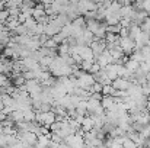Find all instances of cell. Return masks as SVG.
<instances>
[{
	"label": "cell",
	"mask_w": 150,
	"mask_h": 148,
	"mask_svg": "<svg viewBox=\"0 0 150 148\" xmlns=\"http://www.w3.org/2000/svg\"><path fill=\"white\" fill-rule=\"evenodd\" d=\"M76 80H77V87H80V89H83V90H89L91 86L95 83V79H93V76H92L91 73H83V74L79 76Z\"/></svg>",
	"instance_id": "obj_1"
},
{
	"label": "cell",
	"mask_w": 150,
	"mask_h": 148,
	"mask_svg": "<svg viewBox=\"0 0 150 148\" xmlns=\"http://www.w3.org/2000/svg\"><path fill=\"white\" fill-rule=\"evenodd\" d=\"M64 142L70 148H85V138H83V135H79V134L69 135L64 140Z\"/></svg>",
	"instance_id": "obj_2"
},
{
	"label": "cell",
	"mask_w": 150,
	"mask_h": 148,
	"mask_svg": "<svg viewBox=\"0 0 150 148\" xmlns=\"http://www.w3.org/2000/svg\"><path fill=\"white\" fill-rule=\"evenodd\" d=\"M118 45L121 47L122 52L125 55H130L134 49H136V42L133 39H130L128 36H124V38H118Z\"/></svg>",
	"instance_id": "obj_3"
},
{
	"label": "cell",
	"mask_w": 150,
	"mask_h": 148,
	"mask_svg": "<svg viewBox=\"0 0 150 148\" xmlns=\"http://www.w3.org/2000/svg\"><path fill=\"white\" fill-rule=\"evenodd\" d=\"M91 49H92V52H93V57L96 58V57H99L100 54L106 49V42H105V39H96V38H93V41L91 42Z\"/></svg>",
	"instance_id": "obj_4"
},
{
	"label": "cell",
	"mask_w": 150,
	"mask_h": 148,
	"mask_svg": "<svg viewBox=\"0 0 150 148\" xmlns=\"http://www.w3.org/2000/svg\"><path fill=\"white\" fill-rule=\"evenodd\" d=\"M95 62H98V64H99L100 68H105L108 64H112V55L109 54V51H108V49H105L99 57H96V58H95Z\"/></svg>",
	"instance_id": "obj_5"
},
{
	"label": "cell",
	"mask_w": 150,
	"mask_h": 148,
	"mask_svg": "<svg viewBox=\"0 0 150 148\" xmlns=\"http://www.w3.org/2000/svg\"><path fill=\"white\" fill-rule=\"evenodd\" d=\"M18 138H19L23 144H26V145H35V144H37V140H38V137H37L34 132H22V134H18Z\"/></svg>",
	"instance_id": "obj_6"
},
{
	"label": "cell",
	"mask_w": 150,
	"mask_h": 148,
	"mask_svg": "<svg viewBox=\"0 0 150 148\" xmlns=\"http://www.w3.org/2000/svg\"><path fill=\"white\" fill-rule=\"evenodd\" d=\"M130 84H131V81L127 80V79H122V77H117V79L112 80V83H111V86H112L115 90H122V92H125Z\"/></svg>",
	"instance_id": "obj_7"
},
{
	"label": "cell",
	"mask_w": 150,
	"mask_h": 148,
	"mask_svg": "<svg viewBox=\"0 0 150 148\" xmlns=\"http://www.w3.org/2000/svg\"><path fill=\"white\" fill-rule=\"evenodd\" d=\"M117 68H118V64H108L105 68H102L103 71H105V74L108 76V79L112 81V80H115L117 77H118V74H117Z\"/></svg>",
	"instance_id": "obj_8"
},
{
	"label": "cell",
	"mask_w": 150,
	"mask_h": 148,
	"mask_svg": "<svg viewBox=\"0 0 150 148\" xmlns=\"http://www.w3.org/2000/svg\"><path fill=\"white\" fill-rule=\"evenodd\" d=\"M127 29H128V35H127V36H128L130 39H133V41H136V39H137V36L142 34L140 26H139V25H136V23H133V22H131V25H130Z\"/></svg>",
	"instance_id": "obj_9"
},
{
	"label": "cell",
	"mask_w": 150,
	"mask_h": 148,
	"mask_svg": "<svg viewBox=\"0 0 150 148\" xmlns=\"http://www.w3.org/2000/svg\"><path fill=\"white\" fill-rule=\"evenodd\" d=\"M80 128H82L85 132L93 129V119H92L91 115H86V116L83 118V121H82V123H80Z\"/></svg>",
	"instance_id": "obj_10"
},
{
	"label": "cell",
	"mask_w": 150,
	"mask_h": 148,
	"mask_svg": "<svg viewBox=\"0 0 150 148\" xmlns=\"http://www.w3.org/2000/svg\"><path fill=\"white\" fill-rule=\"evenodd\" d=\"M13 123H19V122H23V112L21 110V109H16V110H13L9 116H7Z\"/></svg>",
	"instance_id": "obj_11"
},
{
	"label": "cell",
	"mask_w": 150,
	"mask_h": 148,
	"mask_svg": "<svg viewBox=\"0 0 150 148\" xmlns=\"http://www.w3.org/2000/svg\"><path fill=\"white\" fill-rule=\"evenodd\" d=\"M22 112H23V121H25V122H32V121H35V110H34L32 107H26V109H23Z\"/></svg>",
	"instance_id": "obj_12"
},
{
	"label": "cell",
	"mask_w": 150,
	"mask_h": 148,
	"mask_svg": "<svg viewBox=\"0 0 150 148\" xmlns=\"http://www.w3.org/2000/svg\"><path fill=\"white\" fill-rule=\"evenodd\" d=\"M112 105H114V97L112 96H102V99H100V106L105 110H108Z\"/></svg>",
	"instance_id": "obj_13"
},
{
	"label": "cell",
	"mask_w": 150,
	"mask_h": 148,
	"mask_svg": "<svg viewBox=\"0 0 150 148\" xmlns=\"http://www.w3.org/2000/svg\"><path fill=\"white\" fill-rule=\"evenodd\" d=\"M124 67H125L128 71L134 73L136 70H139V68H140V62H137V61H134V60H128V61L124 64Z\"/></svg>",
	"instance_id": "obj_14"
},
{
	"label": "cell",
	"mask_w": 150,
	"mask_h": 148,
	"mask_svg": "<svg viewBox=\"0 0 150 148\" xmlns=\"http://www.w3.org/2000/svg\"><path fill=\"white\" fill-rule=\"evenodd\" d=\"M95 62V60H85V61H82L80 62V70H83L85 73H89V70H91V67H92V64Z\"/></svg>",
	"instance_id": "obj_15"
},
{
	"label": "cell",
	"mask_w": 150,
	"mask_h": 148,
	"mask_svg": "<svg viewBox=\"0 0 150 148\" xmlns=\"http://www.w3.org/2000/svg\"><path fill=\"white\" fill-rule=\"evenodd\" d=\"M42 47H45V48H48V49H52V51H57V48H58V44H57V42H55L52 38H48Z\"/></svg>",
	"instance_id": "obj_16"
},
{
	"label": "cell",
	"mask_w": 150,
	"mask_h": 148,
	"mask_svg": "<svg viewBox=\"0 0 150 148\" xmlns=\"http://www.w3.org/2000/svg\"><path fill=\"white\" fill-rule=\"evenodd\" d=\"M140 29H142V32H150V16H147L142 23H140Z\"/></svg>",
	"instance_id": "obj_17"
},
{
	"label": "cell",
	"mask_w": 150,
	"mask_h": 148,
	"mask_svg": "<svg viewBox=\"0 0 150 148\" xmlns=\"http://www.w3.org/2000/svg\"><path fill=\"white\" fill-rule=\"evenodd\" d=\"M121 28H122V26H121L120 23H117V25H108V26H106V32H111V34H117V35H118L120 31H121Z\"/></svg>",
	"instance_id": "obj_18"
},
{
	"label": "cell",
	"mask_w": 150,
	"mask_h": 148,
	"mask_svg": "<svg viewBox=\"0 0 150 148\" xmlns=\"http://www.w3.org/2000/svg\"><path fill=\"white\" fill-rule=\"evenodd\" d=\"M136 142L134 141H131L130 138H127V137H124V140H122V148H136Z\"/></svg>",
	"instance_id": "obj_19"
},
{
	"label": "cell",
	"mask_w": 150,
	"mask_h": 148,
	"mask_svg": "<svg viewBox=\"0 0 150 148\" xmlns=\"http://www.w3.org/2000/svg\"><path fill=\"white\" fill-rule=\"evenodd\" d=\"M7 18H9V12H7V9L0 10V23H4Z\"/></svg>",
	"instance_id": "obj_20"
},
{
	"label": "cell",
	"mask_w": 150,
	"mask_h": 148,
	"mask_svg": "<svg viewBox=\"0 0 150 148\" xmlns=\"http://www.w3.org/2000/svg\"><path fill=\"white\" fill-rule=\"evenodd\" d=\"M98 71H100L99 64H98V62H93L92 67H91V70H89V73H91V74H95V73H98Z\"/></svg>",
	"instance_id": "obj_21"
},
{
	"label": "cell",
	"mask_w": 150,
	"mask_h": 148,
	"mask_svg": "<svg viewBox=\"0 0 150 148\" xmlns=\"http://www.w3.org/2000/svg\"><path fill=\"white\" fill-rule=\"evenodd\" d=\"M7 147L6 144V135H0V148H4Z\"/></svg>",
	"instance_id": "obj_22"
},
{
	"label": "cell",
	"mask_w": 150,
	"mask_h": 148,
	"mask_svg": "<svg viewBox=\"0 0 150 148\" xmlns=\"http://www.w3.org/2000/svg\"><path fill=\"white\" fill-rule=\"evenodd\" d=\"M89 97L95 99V100H100V99H102V93H91Z\"/></svg>",
	"instance_id": "obj_23"
},
{
	"label": "cell",
	"mask_w": 150,
	"mask_h": 148,
	"mask_svg": "<svg viewBox=\"0 0 150 148\" xmlns=\"http://www.w3.org/2000/svg\"><path fill=\"white\" fill-rule=\"evenodd\" d=\"M54 0H40V3H42V4H51Z\"/></svg>",
	"instance_id": "obj_24"
},
{
	"label": "cell",
	"mask_w": 150,
	"mask_h": 148,
	"mask_svg": "<svg viewBox=\"0 0 150 148\" xmlns=\"http://www.w3.org/2000/svg\"><path fill=\"white\" fill-rule=\"evenodd\" d=\"M6 118H7V115H4L3 112H0V122H1V121H4Z\"/></svg>",
	"instance_id": "obj_25"
},
{
	"label": "cell",
	"mask_w": 150,
	"mask_h": 148,
	"mask_svg": "<svg viewBox=\"0 0 150 148\" xmlns=\"http://www.w3.org/2000/svg\"><path fill=\"white\" fill-rule=\"evenodd\" d=\"M92 1H93V3H96V4H98V3H102V1H103V0H92Z\"/></svg>",
	"instance_id": "obj_26"
},
{
	"label": "cell",
	"mask_w": 150,
	"mask_h": 148,
	"mask_svg": "<svg viewBox=\"0 0 150 148\" xmlns=\"http://www.w3.org/2000/svg\"><path fill=\"white\" fill-rule=\"evenodd\" d=\"M143 148H144V147H143Z\"/></svg>",
	"instance_id": "obj_27"
}]
</instances>
